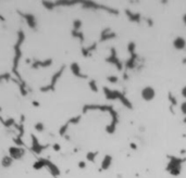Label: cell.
<instances>
[{
	"label": "cell",
	"mask_w": 186,
	"mask_h": 178,
	"mask_svg": "<svg viewBox=\"0 0 186 178\" xmlns=\"http://www.w3.org/2000/svg\"><path fill=\"white\" fill-rule=\"evenodd\" d=\"M155 96H156V91H155V89L150 86L145 87V88L141 90V97H143V99L146 100V101H151L155 98Z\"/></svg>",
	"instance_id": "6da1fadb"
},
{
	"label": "cell",
	"mask_w": 186,
	"mask_h": 178,
	"mask_svg": "<svg viewBox=\"0 0 186 178\" xmlns=\"http://www.w3.org/2000/svg\"><path fill=\"white\" fill-rule=\"evenodd\" d=\"M10 155L12 156L13 158H21L23 155H24V151L20 148H11L10 149Z\"/></svg>",
	"instance_id": "7a4b0ae2"
},
{
	"label": "cell",
	"mask_w": 186,
	"mask_h": 178,
	"mask_svg": "<svg viewBox=\"0 0 186 178\" xmlns=\"http://www.w3.org/2000/svg\"><path fill=\"white\" fill-rule=\"evenodd\" d=\"M173 44H174V47H175L176 49H183V48L185 47L186 42L182 37H179V38H176V39L174 40Z\"/></svg>",
	"instance_id": "3957f363"
},
{
	"label": "cell",
	"mask_w": 186,
	"mask_h": 178,
	"mask_svg": "<svg viewBox=\"0 0 186 178\" xmlns=\"http://www.w3.org/2000/svg\"><path fill=\"white\" fill-rule=\"evenodd\" d=\"M181 110H182V112H183V114H185L186 115V101H184L183 103H182Z\"/></svg>",
	"instance_id": "277c9868"
},
{
	"label": "cell",
	"mask_w": 186,
	"mask_h": 178,
	"mask_svg": "<svg viewBox=\"0 0 186 178\" xmlns=\"http://www.w3.org/2000/svg\"><path fill=\"white\" fill-rule=\"evenodd\" d=\"M182 94H183V97L186 99V86L183 87V89H182Z\"/></svg>",
	"instance_id": "5b68a950"
}]
</instances>
